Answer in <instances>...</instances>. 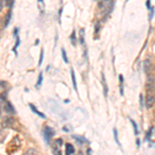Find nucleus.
I'll list each match as a JSON object with an SVG mask.
<instances>
[{"label":"nucleus","instance_id":"1","mask_svg":"<svg viewBox=\"0 0 155 155\" xmlns=\"http://www.w3.org/2000/svg\"><path fill=\"white\" fill-rule=\"evenodd\" d=\"M54 136H55V131L51 128V127H49V126L45 127L44 137H45V140H46L47 143H50V140H51Z\"/></svg>","mask_w":155,"mask_h":155},{"label":"nucleus","instance_id":"2","mask_svg":"<svg viewBox=\"0 0 155 155\" xmlns=\"http://www.w3.org/2000/svg\"><path fill=\"white\" fill-rule=\"evenodd\" d=\"M4 111L7 114H16V110L12 107V104L9 101H4Z\"/></svg>","mask_w":155,"mask_h":155},{"label":"nucleus","instance_id":"3","mask_svg":"<svg viewBox=\"0 0 155 155\" xmlns=\"http://www.w3.org/2000/svg\"><path fill=\"white\" fill-rule=\"evenodd\" d=\"M155 104V97L153 95H147L146 97V107L150 109V107H152L154 106Z\"/></svg>","mask_w":155,"mask_h":155},{"label":"nucleus","instance_id":"4","mask_svg":"<svg viewBox=\"0 0 155 155\" xmlns=\"http://www.w3.org/2000/svg\"><path fill=\"white\" fill-rule=\"evenodd\" d=\"M29 107H30V109H31V111L33 112L34 114L37 115V116H39V117H41V118H42V119H45V118H46V115H45V114H42L41 112H39L38 110L36 109V107L34 106L33 104H29Z\"/></svg>","mask_w":155,"mask_h":155},{"label":"nucleus","instance_id":"5","mask_svg":"<svg viewBox=\"0 0 155 155\" xmlns=\"http://www.w3.org/2000/svg\"><path fill=\"white\" fill-rule=\"evenodd\" d=\"M12 123H14V119L12 117H5L2 121V126L7 128V127H11Z\"/></svg>","mask_w":155,"mask_h":155},{"label":"nucleus","instance_id":"6","mask_svg":"<svg viewBox=\"0 0 155 155\" xmlns=\"http://www.w3.org/2000/svg\"><path fill=\"white\" fill-rule=\"evenodd\" d=\"M101 82H102V86H104V95L107 96V93H109V88H107V84L106 81V78H104V74H101Z\"/></svg>","mask_w":155,"mask_h":155},{"label":"nucleus","instance_id":"7","mask_svg":"<svg viewBox=\"0 0 155 155\" xmlns=\"http://www.w3.org/2000/svg\"><path fill=\"white\" fill-rule=\"evenodd\" d=\"M71 82L74 85V89L76 90V92H78V85H77V80H76V74H74V69H71Z\"/></svg>","mask_w":155,"mask_h":155},{"label":"nucleus","instance_id":"8","mask_svg":"<svg viewBox=\"0 0 155 155\" xmlns=\"http://www.w3.org/2000/svg\"><path fill=\"white\" fill-rule=\"evenodd\" d=\"M72 137H74V140L79 143L80 145H83V144H87V143H89L88 142V140L87 139H85L84 137H80V136H72Z\"/></svg>","mask_w":155,"mask_h":155},{"label":"nucleus","instance_id":"9","mask_svg":"<svg viewBox=\"0 0 155 155\" xmlns=\"http://www.w3.org/2000/svg\"><path fill=\"white\" fill-rule=\"evenodd\" d=\"M119 88H120V94H121V96L124 95V88H123V83H124V78L122 74H120L119 76Z\"/></svg>","mask_w":155,"mask_h":155},{"label":"nucleus","instance_id":"10","mask_svg":"<svg viewBox=\"0 0 155 155\" xmlns=\"http://www.w3.org/2000/svg\"><path fill=\"white\" fill-rule=\"evenodd\" d=\"M74 151H76V150H74L72 145H71V144H66L65 145V154H67V155L74 154Z\"/></svg>","mask_w":155,"mask_h":155},{"label":"nucleus","instance_id":"11","mask_svg":"<svg viewBox=\"0 0 155 155\" xmlns=\"http://www.w3.org/2000/svg\"><path fill=\"white\" fill-rule=\"evenodd\" d=\"M80 42H81V45L85 46V29L84 28H82L80 30Z\"/></svg>","mask_w":155,"mask_h":155},{"label":"nucleus","instance_id":"12","mask_svg":"<svg viewBox=\"0 0 155 155\" xmlns=\"http://www.w3.org/2000/svg\"><path fill=\"white\" fill-rule=\"evenodd\" d=\"M37 4H38V9L39 12H41V14H44L45 12V1L44 0H37Z\"/></svg>","mask_w":155,"mask_h":155},{"label":"nucleus","instance_id":"13","mask_svg":"<svg viewBox=\"0 0 155 155\" xmlns=\"http://www.w3.org/2000/svg\"><path fill=\"white\" fill-rule=\"evenodd\" d=\"M11 18H12V9L6 14L5 20H4V27H7V26H8L9 21H11Z\"/></svg>","mask_w":155,"mask_h":155},{"label":"nucleus","instance_id":"14","mask_svg":"<svg viewBox=\"0 0 155 155\" xmlns=\"http://www.w3.org/2000/svg\"><path fill=\"white\" fill-rule=\"evenodd\" d=\"M150 67H151V62L150 60H145L144 61V69L146 71V74H148L150 71Z\"/></svg>","mask_w":155,"mask_h":155},{"label":"nucleus","instance_id":"15","mask_svg":"<svg viewBox=\"0 0 155 155\" xmlns=\"http://www.w3.org/2000/svg\"><path fill=\"white\" fill-rule=\"evenodd\" d=\"M113 134H114V139H115V142L117 143V145L121 148V144H120V142H119V137H118V131H117V129L116 128H114L113 129Z\"/></svg>","mask_w":155,"mask_h":155},{"label":"nucleus","instance_id":"16","mask_svg":"<svg viewBox=\"0 0 155 155\" xmlns=\"http://www.w3.org/2000/svg\"><path fill=\"white\" fill-rule=\"evenodd\" d=\"M16 45H15V47H14V49H12V51L15 52L16 54H18V48H19V46H20V44H21V41H20V37H19V35L18 36H16Z\"/></svg>","mask_w":155,"mask_h":155},{"label":"nucleus","instance_id":"17","mask_svg":"<svg viewBox=\"0 0 155 155\" xmlns=\"http://www.w3.org/2000/svg\"><path fill=\"white\" fill-rule=\"evenodd\" d=\"M71 41L74 46H76L77 45V37H76V31H74V30L71 32Z\"/></svg>","mask_w":155,"mask_h":155},{"label":"nucleus","instance_id":"18","mask_svg":"<svg viewBox=\"0 0 155 155\" xmlns=\"http://www.w3.org/2000/svg\"><path fill=\"white\" fill-rule=\"evenodd\" d=\"M42 78H44V76H42V72H39V76H38V79H37V83H36V88L38 89V87L41 86V83H42Z\"/></svg>","mask_w":155,"mask_h":155},{"label":"nucleus","instance_id":"19","mask_svg":"<svg viewBox=\"0 0 155 155\" xmlns=\"http://www.w3.org/2000/svg\"><path fill=\"white\" fill-rule=\"evenodd\" d=\"M4 3H5V6L8 7V8H12L15 4V0H4Z\"/></svg>","mask_w":155,"mask_h":155},{"label":"nucleus","instance_id":"20","mask_svg":"<svg viewBox=\"0 0 155 155\" xmlns=\"http://www.w3.org/2000/svg\"><path fill=\"white\" fill-rule=\"evenodd\" d=\"M130 123L132 124V126H134V134H136V136H137V134H139V129H137V123H136V122H134V120H132V119H130Z\"/></svg>","mask_w":155,"mask_h":155},{"label":"nucleus","instance_id":"21","mask_svg":"<svg viewBox=\"0 0 155 155\" xmlns=\"http://www.w3.org/2000/svg\"><path fill=\"white\" fill-rule=\"evenodd\" d=\"M61 54H62V58H63L64 62L65 63H68V58H67V55H66V51L63 48L61 49Z\"/></svg>","mask_w":155,"mask_h":155},{"label":"nucleus","instance_id":"22","mask_svg":"<svg viewBox=\"0 0 155 155\" xmlns=\"http://www.w3.org/2000/svg\"><path fill=\"white\" fill-rule=\"evenodd\" d=\"M42 60H44V50L41 49V57H39V60H38V66H41L42 64Z\"/></svg>","mask_w":155,"mask_h":155},{"label":"nucleus","instance_id":"23","mask_svg":"<svg viewBox=\"0 0 155 155\" xmlns=\"http://www.w3.org/2000/svg\"><path fill=\"white\" fill-rule=\"evenodd\" d=\"M152 131H153V127H150V129H149L148 134H147V136H146V140H150V139H151Z\"/></svg>","mask_w":155,"mask_h":155},{"label":"nucleus","instance_id":"24","mask_svg":"<svg viewBox=\"0 0 155 155\" xmlns=\"http://www.w3.org/2000/svg\"><path fill=\"white\" fill-rule=\"evenodd\" d=\"M30 153L36 154V153H37V151H36V150H34V149H29V150H27V151L25 152V154H26V155H28V154H30Z\"/></svg>","mask_w":155,"mask_h":155},{"label":"nucleus","instance_id":"25","mask_svg":"<svg viewBox=\"0 0 155 155\" xmlns=\"http://www.w3.org/2000/svg\"><path fill=\"white\" fill-rule=\"evenodd\" d=\"M146 7H147V9H149V11H150V9H151V0H147V1H146Z\"/></svg>","mask_w":155,"mask_h":155},{"label":"nucleus","instance_id":"26","mask_svg":"<svg viewBox=\"0 0 155 155\" xmlns=\"http://www.w3.org/2000/svg\"><path fill=\"white\" fill-rule=\"evenodd\" d=\"M5 4L3 3V0H0V12H1L2 11H3V7Z\"/></svg>","mask_w":155,"mask_h":155},{"label":"nucleus","instance_id":"27","mask_svg":"<svg viewBox=\"0 0 155 155\" xmlns=\"http://www.w3.org/2000/svg\"><path fill=\"white\" fill-rule=\"evenodd\" d=\"M6 87V83L3 81H0V88H5Z\"/></svg>","mask_w":155,"mask_h":155},{"label":"nucleus","instance_id":"28","mask_svg":"<svg viewBox=\"0 0 155 155\" xmlns=\"http://www.w3.org/2000/svg\"><path fill=\"white\" fill-rule=\"evenodd\" d=\"M99 28H101V24L97 23V24L95 25V33H97V32L99 31Z\"/></svg>","mask_w":155,"mask_h":155},{"label":"nucleus","instance_id":"29","mask_svg":"<svg viewBox=\"0 0 155 155\" xmlns=\"http://www.w3.org/2000/svg\"><path fill=\"white\" fill-rule=\"evenodd\" d=\"M62 11H63V7H60V9H59V14H58V16H59V21H61V15H62Z\"/></svg>","mask_w":155,"mask_h":155},{"label":"nucleus","instance_id":"30","mask_svg":"<svg viewBox=\"0 0 155 155\" xmlns=\"http://www.w3.org/2000/svg\"><path fill=\"white\" fill-rule=\"evenodd\" d=\"M140 99H141V107H143V95H141L140 96Z\"/></svg>","mask_w":155,"mask_h":155},{"label":"nucleus","instance_id":"31","mask_svg":"<svg viewBox=\"0 0 155 155\" xmlns=\"http://www.w3.org/2000/svg\"><path fill=\"white\" fill-rule=\"evenodd\" d=\"M137 147L140 146V140H137Z\"/></svg>","mask_w":155,"mask_h":155},{"label":"nucleus","instance_id":"32","mask_svg":"<svg viewBox=\"0 0 155 155\" xmlns=\"http://www.w3.org/2000/svg\"><path fill=\"white\" fill-rule=\"evenodd\" d=\"M0 116H1V104H0Z\"/></svg>","mask_w":155,"mask_h":155},{"label":"nucleus","instance_id":"33","mask_svg":"<svg viewBox=\"0 0 155 155\" xmlns=\"http://www.w3.org/2000/svg\"><path fill=\"white\" fill-rule=\"evenodd\" d=\"M125 2H128V0H125Z\"/></svg>","mask_w":155,"mask_h":155},{"label":"nucleus","instance_id":"34","mask_svg":"<svg viewBox=\"0 0 155 155\" xmlns=\"http://www.w3.org/2000/svg\"><path fill=\"white\" fill-rule=\"evenodd\" d=\"M154 88H155V83H154Z\"/></svg>","mask_w":155,"mask_h":155},{"label":"nucleus","instance_id":"35","mask_svg":"<svg viewBox=\"0 0 155 155\" xmlns=\"http://www.w3.org/2000/svg\"><path fill=\"white\" fill-rule=\"evenodd\" d=\"M107 1H109V0H107Z\"/></svg>","mask_w":155,"mask_h":155}]
</instances>
